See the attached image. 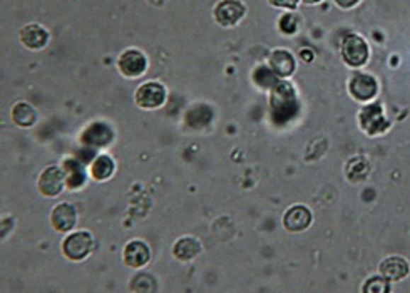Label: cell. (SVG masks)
Instances as JSON below:
<instances>
[{"label": "cell", "instance_id": "obj_10", "mask_svg": "<svg viewBox=\"0 0 410 293\" xmlns=\"http://www.w3.org/2000/svg\"><path fill=\"white\" fill-rule=\"evenodd\" d=\"M124 265L129 268H142L149 263L151 260V250L146 241L142 240H132L124 246L123 251Z\"/></svg>", "mask_w": 410, "mask_h": 293}, {"label": "cell", "instance_id": "obj_13", "mask_svg": "<svg viewBox=\"0 0 410 293\" xmlns=\"http://www.w3.org/2000/svg\"><path fill=\"white\" fill-rule=\"evenodd\" d=\"M312 212L307 208V206L297 205L292 206V208L287 209L283 217V225L288 231L298 233V231H305L308 226L312 225Z\"/></svg>", "mask_w": 410, "mask_h": 293}, {"label": "cell", "instance_id": "obj_2", "mask_svg": "<svg viewBox=\"0 0 410 293\" xmlns=\"http://www.w3.org/2000/svg\"><path fill=\"white\" fill-rule=\"evenodd\" d=\"M92 248H94V238L87 231L71 233L62 241V253L72 262H81V260L87 258Z\"/></svg>", "mask_w": 410, "mask_h": 293}, {"label": "cell", "instance_id": "obj_21", "mask_svg": "<svg viewBox=\"0 0 410 293\" xmlns=\"http://www.w3.org/2000/svg\"><path fill=\"white\" fill-rule=\"evenodd\" d=\"M363 292L387 293V292H390V287H389V283H387V278H370V280H367L365 285H363Z\"/></svg>", "mask_w": 410, "mask_h": 293}, {"label": "cell", "instance_id": "obj_18", "mask_svg": "<svg viewBox=\"0 0 410 293\" xmlns=\"http://www.w3.org/2000/svg\"><path fill=\"white\" fill-rule=\"evenodd\" d=\"M201 253V243L193 236H183L174 243L173 255L179 262H191Z\"/></svg>", "mask_w": 410, "mask_h": 293}, {"label": "cell", "instance_id": "obj_20", "mask_svg": "<svg viewBox=\"0 0 410 293\" xmlns=\"http://www.w3.org/2000/svg\"><path fill=\"white\" fill-rule=\"evenodd\" d=\"M11 117L13 125H17L18 127H30L37 122V111L32 104L25 103V100H18L12 108Z\"/></svg>", "mask_w": 410, "mask_h": 293}, {"label": "cell", "instance_id": "obj_11", "mask_svg": "<svg viewBox=\"0 0 410 293\" xmlns=\"http://www.w3.org/2000/svg\"><path fill=\"white\" fill-rule=\"evenodd\" d=\"M18 38H21V42L24 44L27 49L40 50L49 44L50 34L44 25L32 22V24H27V25L22 27Z\"/></svg>", "mask_w": 410, "mask_h": 293}, {"label": "cell", "instance_id": "obj_5", "mask_svg": "<svg viewBox=\"0 0 410 293\" xmlns=\"http://www.w3.org/2000/svg\"><path fill=\"white\" fill-rule=\"evenodd\" d=\"M368 45L363 38L357 34H350L342 44V57L350 67H362L368 61Z\"/></svg>", "mask_w": 410, "mask_h": 293}, {"label": "cell", "instance_id": "obj_3", "mask_svg": "<svg viewBox=\"0 0 410 293\" xmlns=\"http://www.w3.org/2000/svg\"><path fill=\"white\" fill-rule=\"evenodd\" d=\"M114 130L106 121H94L82 131L81 134V144L84 148L98 151L101 148H106L114 141Z\"/></svg>", "mask_w": 410, "mask_h": 293}, {"label": "cell", "instance_id": "obj_1", "mask_svg": "<svg viewBox=\"0 0 410 293\" xmlns=\"http://www.w3.org/2000/svg\"><path fill=\"white\" fill-rule=\"evenodd\" d=\"M166 99H168V91L161 82L158 81H147L144 84H141L136 89L135 100L141 109H159L164 106Z\"/></svg>", "mask_w": 410, "mask_h": 293}, {"label": "cell", "instance_id": "obj_4", "mask_svg": "<svg viewBox=\"0 0 410 293\" xmlns=\"http://www.w3.org/2000/svg\"><path fill=\"white\" fill-rule=\"evenodd\" d=\"M118 69L124 77L136 79L141 77L147 69V57L139 49H126L121 56L118 57Z\"/></svg>", "mask_w": 410, "mask_h": 293}, {"label": "cell", "instance_id": "obj_9", "mask_svg": "<svg viewBox=\"0 0 410 293\" xmlns=\"http://www.w3.org/2000/svg\"><path fill=\"white\" fill-rule=\"evenodd\" d=\"M50 225L55 231L67 233L77 225V209L71 203H59L50 213Z\"/></svg>", "mask_w": 410, "mask_h": 293}, {"label": "cell", "instance_id": "obj_25", "mask_svg": "<svg viewBox=\"0 0 410 293\" xmlns=\"http://www.w3.org/2000/svg\"><path fill=\"white\" fill-rule=\"evenodd\" d=\"M303 2L308 4V6H313V4H319L321 2V0H303Z\"/></svg>", "mask_w": 410, "mask_h": 293}, {"label": "cell", "instance_id": "obj_22", "mask_svg": "<svg viewBox=\"0 0 410 293\" xmlns=\"http://www.w3.org/2000/svg\"><path fill=\"white\" fill-rule=\"evenodd\" d=\"M278 25L283 34H295L298 29V21L293 13H285V16H282V19H280Z\"/></svg>", "mask_w": 410, "mask_h": 293}, {"label": "cell", "instance_id": "obj_24", "mask_svg": "<svg viewBox=\"0 0 410 293\" xmlns=\"http://www.w3.org/2000/svg\"><path fill=\"white\" fill-rule=\"evenodd\" d=\"M358 2H360V0H335V4L342 8H352L355 7Z\"/></svg>", "mask_w": 410, "mask_h": 293}, {"label": "cell", "instance_id": "obj_19", "mask_svg": "<svg viewBox=\"0 0 410 293\" xmlns=\"http://www.w3.org/2000/svg\"><path fill=\"white\" fill-rule=\"evenodd\" d=\"M116 171V163L109 154H98L92 159L89 166V175L94 181H106Z\"/></svg>", "mask_w": 410, "mask_h": 293}, {"label": "cell", "instance_id": "obj_14", "mask_svg": "<svg viewBox=\"0 0 410 293\" xmlns=\"http://www.w3.org/2000/svg\"><path fill=\"white\" fill-rule=\"evenodd\" d=\"M377 89H379L377 81L368 74H357L348 82L350 94L357 100H370L372 98H375Z\"/></svg>", "mask_w": 410, "mask_h": 293}, {"label": "cell", "instance_id": "obj_17", "mask_svg": "<svg viewBox=\"0 0 410 293\" xmlns=\"http://www.w3.org/2000/svg\"><path fill=\"white\" fill-rule=\"evenodd\" d=\"M270 67L278 77H290L295 72V59L288 50H273L270 56Z\"/></svg>", "mask_w": 410, "mask_h": 293}, {"label": "cell", "instance_id": "obj_23", "mask_svg": "<svg viewBox=\"0 0 410 293\" xmlns=\"http://www.w3.org/2000/svg\"><path fill=\"white\" fill-rule=\"evenodd\" d=\"M270 4L273 7H280V8H297L298 4H300V0H270Z\"/></svg>", "mask_w": 410, "mask_h": 293}, {"label": "cell", "instance_id": "obj_12", "mask_svg": "<svg viewBox=\"0 0 410 293\" xmlns=\"http://www.w3.org/2000/svg\"><path fill=\"white\" fill-rule=\"evenodd\" d=\"M64 175H66L67 190H81L86 185L87 171L86 164L79 158H66L62 161Z\"/></svg>", "mask_w": 410, "mask_h": 293}, {"label": "cell", "instance_id": "obj_7", "mask_svg": "<svg viewBox=\"0 0 410 293\" xmlns=\"http://www.w3.org/2000/svg\"><path fill=\"white\" fill-rule=\"evenodd\" d=\"M358 122L367 134L377 136L389 130V121L384 116L380 104H370L358 113Z\"/></svg>", "mask_w": 410, "mask_h": 293}, {"label": "cell", "instance_id": "obj_16", "mask_svg": "<svg viewBox=\"0 0 410 293\" xmlns=\"http://www.w3.org/2000/svg\"><path fill=\"white\" fill-rule=\"evenodd\" d=\"M382 277L389 282H399L405 278L410 272V265L402 256H389L380 263Z\"/></svg>", "mask_w": 410, "mask_h": 293}, {"label": "cell", "instance_id": "obj_15", "mask_svg": "<svg viewBox=\"0 0 410 293\" xmlns=\"http://www.w3.org/2000/svg\"><path fill=\"white\" fill-rule=\"evenodd\" d=\"M297 106V98H295V91L288 82H282V84H276L275 93L271 96V108L276 114H282L287 111L290 114V109H295Z\"/></svg>", "mask_w": 410, "mask_h": 293}, {"label": "cell", "instance_id": "obj_8", "mask_svg": "<svg viewBox=\"0 0 410 293\" xmlns=\"http://www.w3.org/2000/svg\"><path fill=\"white\" fill-rule=\"evenodd\" d=\"M246 8L239 0H221L215 7V21L223 27H234L245 17Z\"/></svg>", "mask_w": 410, "mask_h": 293}, {"label": "cell", "instance_id": "obj_6", "mask_svg": "<svg viewBox=\"0 0 410 293\" xmlns=\"http://www.w3.org/2000/svg\"><path fill=\"white\" fill-rule=\"evenodd\" d=\"M37 188L45 198H55V196L61 195L64 188H66V175H64L62 166L45 168L40 173L39 180H37Z\"/></svg>", "mask_w": 410, "mask_h": 293}]
</instances>
